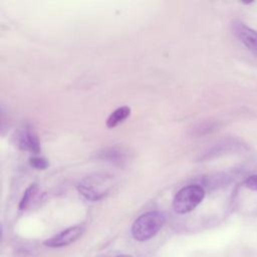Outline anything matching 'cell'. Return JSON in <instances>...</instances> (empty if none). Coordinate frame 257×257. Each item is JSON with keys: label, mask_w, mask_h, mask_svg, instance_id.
Instances as JSON below:
<instances>
[{"label": "cell", "mask_w": 257, "mask_h": 257, "mask_svg": "<svg viewBox=\"0 0 257 257\" xmlns=\"http://www.w3.org/2000/svg\"><path fill=\"white\" fill-rule=\"evenodd\" d=\"M165 215L158 211H151L141 215L132 226L133 237L141 242L152 239L163 227Z\"/></svg>", "instance_id": "obj_1"}, {"label": "cell", "mask_w": 257, "mask_h": 257, "mask_svg": "<svg viewBox=\"0 0 257 257\" xmlns=\"http://www.w3.org/2000/svg\"><path fill=\"white\" fill-rule=\"evenodd\" d=\"M205 191L199 185H190L182 188L173 201L174 211L178 214H186L193 211L204 199Z\"/></svg>", "instance_id": "obj_2"}, {"label": "cell", "mask_w": 257, "mask_h": 257, "mask_svg": "<svg viewBox=\"0 0 257 257\" xmlns=\"http://www.w3.org/2000/svg\"><path fill=\"white\" fill-rule=\"evenodd\" d=\"M84 232V227L81 225H76L73 227H69L56 235L52 236L51 238L47 239L44 244L47 247L51 248H59L68 246L69 244L75 242L78 238L81 237V235Z\"/></svg>", "instance_id": "obj_3"}, {"label": "cell", "mask_w": 257, "mask_h": 257, "mask_svg": "<svg viewBox=\"0 0 257 257\" xmlns=\"http://www.w3.org/2000/svg\"><path fill=\"white\" fill-rule=\"evenodd\" d=\"M234 32L240 41L257 55V31L241 22L234 24Z\"/></svg>", "instance_id": "obj_4"}, {"label": "cell", "mask_w": 257, "mask_h": 257, "mask_svg": "<svg viewBox=\"0 0 257 257\" xmlns=\"http://www.w3.org/2000/svg\"><path fill=\"white\" fill-rule=\"evenodd\" d=\"M18 146L23 151H29L32 153H38L40 151L39 142L37 137L29 130L22 131L17 138Z\"/></svg>", "instance_id": "obj_5"}, {"label": "cell", "mask_w": 257, "mask_h": 257, "mask_svg": "<svg viewBox=\"0 0 257 257\" xmlns=\"http://www.w3.org/2000/svg\"><path fill=\"white\" fill-rule=\"evenodd\" d=\"M131 113V108L128 106H121L116 108L107 118L106 126L107 127H114L121 121H123Z\"/></svg>", "instance_id": "obj_6"}, {"label": "cell", "mask_w": 257, "mask_h": 257, "mask_svg": "<svg viewBox=\"0 0 257 257\" xmlns=\"http://www.w3.org/2000/svg\"><path fill=\"white\" fill-rule=\"evenodd\" d=\"M35 192H36V186H34V185H33V186H30V187L25 191L24 196H23V198H22V200H21V202H20V204H19V208H20L21 210H24V209H26V208L28 207L30 201L32 200L33 196L35 195Z\"/></svg>", "instance_id": "obj_7"}, {"label": "cell", "mask_w": 257, "mask_h": 257, "mask_svg": "<svg viewBox=\"0 0 257 257\" xmlns=\"http://www.w3.org/2000/svg\"><path fill=\"white\" fill-rule=\"evenodd\" d=\"M30 165L38 170H44L48 167V162L44 158H31Z\"/></svg>", "instance_id": "obj_8"}, {"label": "cell", "mask_w": 257, "mask_h": 257, "mask_svg": "<svg viewBox=\"0 0 257 257\" xmlns=\"http://www.w3.org/2000/svg\"><path fill=\"white\" fill-rule=\"evenodd\" d=\"M244 186L252 191L257 192V175H252L249 176L245 181H244Z\"/></svg>", "instance_id": "obj_9"}, {"label": "cell", "mask_w": 257, "mask_h": 257, "mask_svg": "<svg viewBox=\"0 0 257 257\" xmlns=\"http://www.w3.org/2000/svg\"><path fill=\"white\" fill-rule=\"evenodd\" d=\"M116 257H133V256L127 255V254H121V255H118V256H116Z\"/></svg>", "instance_id": "obj_10"}]
</instances>
